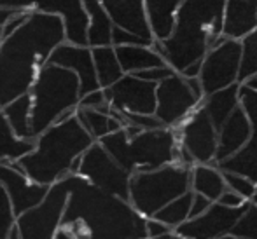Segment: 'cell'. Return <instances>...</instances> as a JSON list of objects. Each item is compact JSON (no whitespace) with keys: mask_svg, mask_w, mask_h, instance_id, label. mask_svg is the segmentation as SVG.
<instances>
[{"mask_svg":"<svg viewBox=\"0 0 257 239\" xmlns=\"http://www.w3.org/2000/svg\"><path fill=\"white\" fill-rule=\"evenodd\" d=\"M68 197L60 227L82 239H146V216L126 199L105 192L81 175H67Z\"/></svg>","mask_w":257,"mask_h":239,"instance_id":"1","label":"cell"},{"mask_svg":"<svg viewBox=\"0 0 257 239\" xmlns=\"http://www.w3.org/2000/svg\"><path fill=\"white\" fill-rule=\"evenodd\" d=\"M65 42L63 21L58 14L32 11L18 30L0 42V108L27 95L41 67L56 46Z\"/></svg>","mask_w":257,"mask_h":239,"instance_id":"2","label":"cell"},{"mask_svg":"<svg viewBox=\"0 0 257 239\" xmlns=\"http://www.w3.org/2000/svg\"><path fill=\"white\" fill-rule=\"evenodd\" d=\"M226 0H182L177 7L173 30L153 49L177 74L201 63L205 53L222 37V13Z\"/></svg>","mask_w":257,"mask_h":239,"instance_id":"3","label":"cell"},{"mask_svg":"<svg viewBox=\"0 0 257 239\" xmlns=\"http://www.w3.org/2000/svg\"><path fill=\"white\" fill-rule=\"evenodd\" d=\"M95 140L82 128L75 114L54 122L35 136V147L16 161L18 168L39 185H53L70 175L75 159Z\"/></svg>","mask_w":257,"mask_h":239,"instance_id":"4","label":"cell"},{"mask_svg":"<svg viewBox=\"0 0 257 239\" xmlns=\"http://www.w3.org/2000/svg\"><path fill=\"white\" fill-rule=\"evenodd\" d=\"M28 95L32 98V136L41 135L54 122L72 117L77 108L81 89L74 72L53 63L41 67Z\"/></svg>","mask_w":257,"mask_h":239,"instance_id":"5","label":"cell"},{"mask_svg":"<svg viewBox=\"0 0 257 239\" xmlns=\"http://www.w3.org/2000/svg\"><path fill=\"white\" fill-rule=\"evenodd\" d=\"M98 143L119 166L128 173H135L175 162L179 138L172 128L142 129L133 136H128L121 128L100 138Z\"/></svg>","mask_w":257,"mask_h":239,"instance_id":"6","label":"cell"},{"mask_svg":"<svg viewBox=\"0 0 257 239\" xmlns=\"http://www.w3.org/2000/svg\"><path fill=\"white\" fill-rule=\"evenodd\" d=\"M187 190H191V168L170 162L149 171L132 173L128 201L140 215L149 218Z\"/></svg>","mask_w":257,"mask_h":239,"instance_id":"7","label":"cell"},{"mask_svg":"<svg viewBox=\"0 0 257 239\" xmlns=\"http://www.w3.org/2000/svg\"><path fill=\"white\" fill-rule=\"evenodd\" d=\"M68 197L67 176L49 185L48 194L34 208L16 216L21 239H82L60 227L65 202Z\"/></svg>","mask_w":257,"mask_h":239,"instance_id":"8","label":"cell"},{"mask_svg":"<svg viewBox=\"0 0 257 239\" xmlns=\"http://www.w3.org/2000/svg\"><path fill=\"white\" fill-rule=\"evenodd\" d=\"M240 56V41L227 39L224 35L220 37L219 42H215L206 51L200 65V74H198L201 89H203V96L238 82Z\"/></svg>","mask_w":257,"mask_h":239,"instance_id":"9","label":"cell"},{"mask_svg":"<svg viewBox=\"0 0 257 239\" xmlns=\"http://www.w3.org/2000/svg\"><path fill=\"white\" fill-rule=\"evenodd\" d=\"M77 175H81L82 178H86L98 189L110 192V194L119 195V197L128 201V187L132 173H128L122 166H119L98 142H93L82 152Z\"/></svg>","mask_w":257,"mask_h":239,"instance_id":"10","label":"cell"},{"mask_svg":"<svg viewBox=\"0 0 257 239\" xmlns=\"http://www.w3.org/2000/svg\"><path fill=\"white\" fill-rule=\"evenodd\" d=\"M200 101L201 98L194 95L186 77L175 72L156 84L154 115L163 122L165 128L177 129L200 105Z\"/></svg>","mask_w":257,"mask_h":239,"instance_id":"11","label":"cell"},{"mask_svg":"<svg viewBox=\"0 0 257 239\" xmlns=\"http://www.w3.org/2000/svg\"><path fill=\"white\" fill-rule=\"evenodd\" d=\"M250 201H245L238 208H227L213 201L201 215L187 218L179 227L173 229V234L182 239H215L224 234H231L236 220L243 215Z\"/></svg>","mask_w":257,"mask_h":239,"instance_id":"12","label":"cell"},{"mask_svg":"<svg viewBox=\"0 0 257 239\" xmlns=\"http://www.w3.org/2000/svg\"><path fill=\"white\" fill-rule=\"evenodd\" d=\"M102 89L112 110L130 114H154L156 82L140 79L135 74H124L114 84Z\"/></svg>","mask_w":257,"mask_h":239,"instance_id":"13","label":"cell"},{"mask_svg":"<svg viewBox=\"0 0 257 239\" xmlns=\"http://www.w3.org/2000/svg\"><path fill=\"white\" fill-rule=\"evenodd\" d=\"M175 131L179 145L189 152L196 164L213 162L217 150V129L201 105L187 115Z\"/></svg>","mask_w":257,"mask_h":239,"instance_id":"14","label":"cell"},{"mask_svg":"<svg viewBox=\"0 0 257 239\" xmlns=\"http://www.w3.org/2000/svg\"><path fill=\"white\" fill-rule=\"evenodd\" d=\"M238 96H240L241 108L250 121V138L245 143V147L240 148L234 155L222 159L219 162H212V164L219 168L220 171L238 173V175L247 176L254 183H257V91L240 84Z\"/></svg>","mask_w":257,"mask_h":239,"instance_id":"15","label":"cell"},{"mask_svg":"<svg viewBox=\"0 0 257 239\" xmlns=\"http://www.w3.org/2000/svg\"><path fill=\"white\" fill-rule=\"evenodd\" d=\"M0 185L9 195L16 216L37 206L49 189L48 185H39V183L32 182L18 168L16 161H0Z\"/></svg>","mask_w":257,"mask_h":239,"instance_id":"16","label":"cell"},{"mask_svg":"<svg viewBox=\"0 0 257 239\" xmlns=\"http://www.w3.org/2000/svg\"><path fill=\"white\" fill-rule=\"evenodd\" d=\"M48 63L58 65V67H63L67 70L74 72L79 79L81 96L100 88L89 46H75L65 41L53 49V53L49 54Z\"/></svg>","mask_w":257,"mask_h":239,"instance_id":"17","label":"cell"},{"mask_svg":"<svg viewBox=\"0 0 257 239\" xmlns=\"http://www.w3.org/2000/svg\"><path fill=\"white\" fill-rule=\"evenodd\" d=\"M100 4L114 27L130 32L149 44L154 42L144 0H100Z\"/></svg>","mask_w":257,"mask_h":239,"instance_id":"18","label":"cell"},{"mask_svg":"<svg viewBox=\"0 0 257 239\" xmlns=\"http://www.w3.org/2000/svg\"><path fill=\"white\" fill-rule=\"evenodd\" d=\"M250 121H248L241 105H238L229 114V117L224 121V124L220 126L219 131H217V150L213 162H219L226 157H231L240 148H243L245 143L250 138Z\"/></svg>","mask_w":257,"mask_h":239,"instance_id":"19","label":"cell"},{"mask_svg":"<svg viewBox=\"0 0 257 239\" xmlns=\"http://www.w3.org/2000/svg\"><path fill=\"white\" fill-rule=\"evenodd\" d=\"M257 28V0H226L222 13V35L240 41Z\"/></svg>","mask_w":257,"mask_h":239,"instance_id":"20","label":"cell"},{"mask_svg":"<svg viewBox=\"0 0 257 239\" xmlns=\"http://www.w3.org/2000/svg\"><path fill=\"white\" fill-rule=\"evenodd\" d=\"M238 91H240V82H234V84L227 86V88L219 89V91L210 93V95L201 98L200 105L205 108V112L208 114L210 121L215 126L217 131L224 124V121L229 117L231 112L240 105Z\"/></svg>","mask_w":257,"mask_h":239,"instance_id":"21","label":"cell"},{"mask_svg":"<svg viewBox=\"0 0 257 239\" xmlns=\"http://www.w3.org/2000/svg\"><path fill=\"white\" fill-rule=\"evenodd\" d=\"M115 56L124 74H137L147 68L166 65L153 46H115Z\"/></svg>","mask_w":257,"mask_h":239,"instance_id":"22","label":"cell"},{"mask_svg":"<svg viewBox=\"0 0 257 239\" xmlns=\"http://www.w3.org/2000/svg\"><path fill=\"white\" fill-rule=\"evenodd\" d=\"M182 0H144L154 41H163L173 30L177 7Z\"/></svg>","mask_w":257,"mask_h":239,"instance_id":"23","label":"cell"},{"mask_svg":"<svg viewBox=\"0 0 257 239\" xmlns=\"http://www.w3.org/2000/svg\"><path fill=\"white\" fill-rule=\"evenodd\" d=\"M58 16L63 21L65 41L75 46H88V14L82 0H67Z\"/></svg>","mask_w":257,"mask_h":239,"instance_id":"24","label":"cell"},{"mask_svg":"<svg viewBox=\"0 0 257 239\" xmlns=\"http://www.w3.org/2000/svg\"><path fill=\"white\" fill-rule=\"evenodd\" d=\"M82 6L88 14V46H112V21L107 16L100 0H82Z\"/></svg>","mask_w":257,"mask_h":239,"instance_id":"25","label":"cell"},{"mask_svg":"<svg viewBox=\"0 0 257 239\" xmlns=\"http://www.w3.org/2000/svg\"><path fill=\"white\" fill-rule=\"evenodd\" d=\"M222 171L213 164H194L191 168V190L208 197L210 201H217L219 195L226 190Z\"/></svg>","mask_w":257,"mask_h":239,"instance_id":"26","label":"cell"},{"mask_svg":"<svg viewBox=\"0 0 257 239\" xmlns=\"http://www.w3.org/2000/svg\"><path fill=\"white\" fill-rule=\"evenodd\" d=\"M0 112L6 117L7 124H9L11 131L14 133V136L23 140H34L30 129V114H32V98L30 95H21L14 98L13 101L6 103Z\"/></svg>","mask_w":257,"mask_h":239,"instance_id":"27","label":"cell"},{"mask_svg":"<svg viewBox=\"0 0 257 239\" xmlns=\"http://www.w3.org/2000/svg\"><path fill=\"white\" fill-rule=\"evenodd\" d=\"M75 117L79 119V122L82 124V128L91 135V138L95 142H98L100 138L110 135V133L117 131L122 128L121 121L115 117L114 114L103 110H93V108H75Z\"/></svg>","mask_w":257,"mask_h":239,"instance_id":"28","label":"cell"},{"mask_svg":"<svg viewBox=\"0 0 257 239\" xmlns=\"http://www.w3.org/2000/svg\"><path fill=\"white\" fill-rule=\"evenodd\" d=\"M93 63H95L96 79H98L100 88H108L114 84L117 79L124 75L121 65L115 56L114 46H98V48H91Z\"/></svg>","mask_w":257,"mask_h":239,"instance_id":"29","label":"cell"},{"mask_svg":"<svg viewBox=\"0 0 257 239\" xmlns=\"http://www.w3.org/2000/svg\"><path fill=\"white\" fill-rule=\"evenodd\" d=\"M35 138L34 140H23L14 136L7 124L6 117L0 112V161H18L21 155L28 154L34 150Z\"/></svg>","mask_w":257,"mask_h":239,"instance_id":"30","label":"cell"},{"mask_svg":"<svg viewBox=\"0 0 257 239\" xmlns=\"http://www.w3.org/2000/svg\"><path fill=\"white\" fill-rule=\"evenodd\" d=\"M191 201H193V190H187L186 194L179 195L173 201H170L168 204L163 206L159 211H156L153 218L163 222L165 225H168L170 229H175L182 222H186L189 218L191 211Z\"/></svg>","mask_w":257,"mask_h":239,"instance_id":"31","label":"cell"},{"mask_svg":"<svg viewBox=\"0 0 257 239\" xmlns=\"http://www.w3.org/2000/svg\"><path fill=\"white\" fill-rule=\"evenodd\" d=\"M241 56L240 70H238V82H243L250 75L257 74V28L240 39Z\"/></svg>","mask_w":257,"mask_h":239,"instance_id":"32","label":"cell"},{"mask_svg":"<svg viewBox=\"0 0 257 239\" xmlns=\"http://www.w3.org/2000/svg\"><path fill=\"white\" fill-rule=\"evenodd\" d=\"M67 0H0V7L13 11H41L58 14Z\"/></svg>","mask_w":257,"mask_h":239,"instance_id":"33","label":"cell"},{"mask_svg":"<svg viewBox=\"0 0 257 239\" xmlns=\"http://www.w3.org/2000/svg\"><path fill=\"white\" fill-rule=\"evenodd\" d=\"M231 234L243 239H257V206L248 204V208L243 211V215L236 220L234 227L231 229Z\"/></svg>","mask_w":257,"mask_h":239,"instance_id":"34","label":"cell"},{"mask_svg":"<svg viewBox=\"0 0 257 239\" xmlns=\"http://www.w3.org/2000/svg\"><path fill=\"white\" fill-rule=\"evenodd\" d=\"M224 182H226V187L229 190L236 192L238 195H241L243 199L250 201L252 194L255 190V183L252 182L250 178L243 175H238V173H231V171H222Z\"/></svg>","mask_w":257,"mask_h":239,"instance_id":"35","label":"cell"},{"mask_svg":"<svg viewBox=\"0 0 257 239\" xmlns=\"http://www.w3.org/2000/svg\"><path fill=\"white\" fill-rule=\"evenodd\" d=\"M14 223H16V215H14L11 199L6 189L0 185V239H9V232Z\"/></svg>","mask_w":257,"mask_h":239,"instance_id":"36","label":"cell"},{"mask_svg":"<svg viewBox=\"0 0 257 239\" xmlns=\"http://www.w3.org/2000/svg\"><path fill=\"white\" fill-rule=\"evenodd\" d=\"M77 107L93 108V110H103V112L110 110V105H108V101H107V98H105V93H103L102 88L93 89V91L82 95L81 98H79Z\"/></svg>","mask_w":257,"mask_h":239,"instance_id":"37","label":"cell"},{"mask_svg":"<svg viewBox=\"0 0 257 239\" xmlns=\"http://www.w3.org/2000/svg\"><path fill=\"white\" fill-rule=\"evenodd\" d=\"M112 46H153L144 39L130 34L126 30H121L117 27H112Z\"/></svg>","mask_w":257,"mask_h":239,"instance_id":"38","label":"cell"},{"mask_svg":"<svg viewBox=\"0 0 257 239\" xmlns=\"http://www.w3.org/2000/svg\"><path fill=\"white\" fill-rule=\"evenodd\" d=\"M172 74H175V70H173L172 67L161 65V67H154V68H147V70H142V72H137L135 75L140 79H146V81H151L158 84L159 81H163V79H166Z\"/></svg>","mask_w":257,"mask_h":239,"instance_id":"39","label":"cell"},{"mask_svg":"<svg viewBox=\"0 0 257 239\" xmlns=\"http://www.w3.org/2000/svg\"><path fill=\"white\" fill-rule=\"evenodd\" d=\"M146 230H147V237H158V236H163V234L173 232L168 225H165V223L153 218V216L146 218Z\"/></svg>","mask_w":257,"mask_h":239,"instance_id":"40","label":"cell"},{"mask_svg":"<svg viewBox=\"0 0 257 239\" xmlns=\"http://www.w3.org/2000/svg\"><path fill=\"white\" fill-rule=\"evenodd\" d=\"M210 204H212V201H210L208 197H205V195L193 192V201H191L189 218H194V216L201 215V213H203L205 209H208V206H210Z\"/></svg>","mask_w":257,"mask_h":239,"instance_id":"41","label":"cell"},{"mask_svg":"<svg viewBox=\"0 0 257 239\" xmlns=\"http://www.w3.org/2000/svg\"><path fill=\"white\" fill-rule=\"evenodd\" d=\"M247 201V199H243L241 195H238L236 192L226 189L222 192V194L219 195V199H217V202L222 206H227V208H238V206H241L243 202Z\"/></svg>","mask_w":257,"mask_h":239,"instance_id":"42","label":"cell"},{"mask_svg":"<svg viewBox=\"0 0 257 239\" xmlns=\"http://www.w3.org/2000/svg\"><path fill=\"white\" fill-rule=\"evenodd\" d=\"M13 13H14L13 9H6V7H0V27H2V25L6 23L7 18H9Z\"/></svg>","mask_w":257,"mask_h":239,"instance_id":"43","label":"cell"},{"mask_svg":"<svg viewBox=\"0 0 257 239\" xmlns=\"http://www.w3.org/2000/svg\"><path fill=\"white\" fill-rule=\"evenodd\" d=\"M9 239H21V236H20V230H18V225H16V223H14L13 229H11V232H9Z\"/></svg>","mask_w":257,"mask_h":239,"instance_id":"44","label":"cell"},{"mask_svg":"<svg viewBox=\"0 0 257 239\" xmlns=\"http://www.w3.org/2000/svg\"><path fill=\"white\" fill-rule=\"evenodd\" d=\"M146 239H175V234L170 232V234H163V236H158V237H146Z\"/></svg>","mask_w":257,"mask_h":239,"instance_id":"45","label":"cell"},{"mask_svg":"<svg viewBox=\"0 0 257 239\" xmlns=\"http://www.w3.org/2000/svg\"><path fill=\"white\" fill-rule=\"evenodd\" d=\"M175 239H182V237H177ZM215 239H243V237H238V236H233V234H224V236H220V237H215Z\"/></svg>","mask_w":257,"mask_h":239,"instance_id":"46","label":"cell"},{"mask_svg":"<svg viewBox=\"0 0 257 239\" xmlns=\"http://www.w3.org/2000/svg\"><path fill=\"white\" fill-rule=\"evenodd\" d=\"M250 202H252V204H255V206H257V183H255V190H254V194H252V197H250Z\"/></svg>","mask_w":257,"mask_h":239,"instance_id":"47","label":"cell"},{"mask_svg":"<svg viewBox=\"0 0 257 239\" xmlns=\"http://www.w3.org/2000/svg\"><path fill=\"white\" fill-rule=\"evenodd\" d=\"M2 39H4V34H2V27H0V42H2Z\"/></svg>","mask_w":257,"mask_h":239,"instance_id":"48","label":"cell"}]
</instances>
